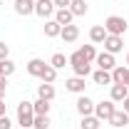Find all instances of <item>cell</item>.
Returning a JSON list of instances; mask_svg holds the SVG:
<instances>
[{"label": "cell", "mask_w": 129, "mask_h": 129, "mask_svg": "<svg viewBox=\"0 0 129 129\" xmlns=\"http://www.w3.org/2000/svg\"><path fill=\"white\" fill-rule=\"evenodd\" d=\"M32 122H35V109H32V102L22 99L17 104V124L20 129H32Z\"/></svg>", "instance_id": "obj_1"}, {"label": "cell", "mask_w": 129, "mask_h": 129, "mask_svg": "<svg viewBox=\"0 0 129 129\" xmlns=\"http://www.w3.org/2000/svg\"><path fill=\"white\" fill-rule=\"evenodd\" d=\"M70 64H72V70H75V77H84V80H87V75L92 72V62H87L80 52L70 55Z\"/></svg>", "instance_id": "obj_2"}, {"label": "cell", "mask_w": 129, "mask_h": 129, "mask_svg": "<svg viewBox=\"0 0 129 129\" xmlns=\"http://www.w3.org/2000/svg\"><path fill=\"white\" fill-rule=\"evenodd\" d=\"M127 27H129L127 20L119 17V15H109L107 20H104V30H107V35H119V37H122V35L127 32Z\"/></svg>", "instance_id": "obj_3"}, {"label": "cell", "mask_w": 129, "mask_h": 129, "mask_svg": "<svg viewBox=\"0 0 129 129\" xmlns=\"http://www.w3.org/2000/svg\"><path fill=\"white\" fill-rule=\"evenodd\" d=\"M117 112V107H114L112 99H104V102H97L94 104V117L99 122H109V117Z\"/></svg>", "instance_id": "obj_4"}, {"label": "cell", "mask_w": 129, "mask_h": 129, "mask_svg": "<svg viewBox=\"0 0 129 129\" xmlns=\"http://www.w3.org/2000/svg\"><path fill=\"white\" fill-rule=\"evenodd\" d=\"M55 3L52 0H35V15H40L42 20H50V17H55Z\"/></svg>", "instance_id": "obj_5"}, {"label": "cell", "mask_w": 129, "mask_h": 129, "mask_svg": "<svg viewBox=\"0 0 129 129\" xmlns=\"http://www.w3.org/2000/svg\"><path fill=\"white\" fill-rule=\"evenodd\" d=\"M102 45H104V52L117 55V52H122V50H124V40H122L119 35H107V40H104Z\"/></svg>", "instance_id": "obj_6"}, {"label": "cell", "mask_w": 129, "mask_h": 129, "mask_svg": "<svg viewBox=\"0 0 129 129\" xmlns=\"http://www.w3.org/2000/svg\"><path fill=\"white\" fill-rule=\"evenodd\" d=\"M94 64L99 67V70H107V72H112L114 67H117L112 52H99V55H97V60H94Z\"/></svg>", "instance_id": "obj_7"}, {"label": "cell", "mask_w": 129, "mask_h": 129, "mask_svg": "<svg viewBox=\"0 0 129 129\" xmlns=\"http://www.w3.org/2000/svg\"><path fill=\"white\" fill-rule=\"evenodd\" d=\"M75 107H77V112H80L82 117H89V114H94V102H92L87 94H80V99L75 102Z\"/></svg>", "instance_id": "obj_8"}, {"label": "cell", "mask_w": 129, "mask_h": 129, "mask_svg": "<svg viewBox=\"0 0 129 129\" xmlns=\"http://www.w3.org/2000/svg\"><path fill=\"white\" fill-rule=\"evenodd\" d=\"M129 97V87L127 84H112V89H109V99L112 102H124Z\"/></svg>", "instance_id": "obj_9"}, {"label": "cell", "mask_w": 129, "mask_h": 129, "mask_svg": "<svg viewBox=\"0 0 129 129\" xmlns=\"http://www.w3.org/2000/svg\"><path fill=\"white\" fill-rule=\"evenodd\" d=\"M45 67H47V62H45V60H40V57H32L30 62H27V75H32V77H40V75L45 72Z\"/></svg>", "instance_id": "obj_10"}, {"label": "cell", "mask_w": 129, "mask_h": 129, "mask_svg": "<svg viewBox=\"0 0 129 129\" xmlns=\"http://www.w3.org/2000/svg\"><path fill=\"white\" fill-rule=\"evenodd\" d=\"M15 13L17 15H32L35 13V0H15Z\"/></svg>", "instance_id": "obj_11"}, {"label": "cell", "mask_w": 129, "mask_h": 129, "mask_svg": "<svg viewBox=\"0 0 129 129\" xmlns=\"http://www.w3.org/2000/svg\"><path fill=\"white\" fill-rule=\"evenodd\" d=\"M64 87L70 92H75V94H84V77H70L64 82Z\"/></svg>", "instance_id": "obj_12"}, {"label": "cell", "mask_w": 129, "mask_h": 129, "mask_svg": "<svg viewBox=\"0 0 129 129\" xmlns=\"http://www.w3.org/2000/svg\"><path fill=\"white\" fill-rule=\"evenodd\" d=\"M109 124H112V127H127L129 124V114L124 112V109H117V112L112 114V117H109Z\"/></svg>", "instance_id": "obj_13"}, {"label": "cell", "mask_w": 129, "mask_h": 129, "mask_svg": "<svg viewBox=\"0 0 129 129\" xmlns=\"http://www.w3.org/2000/svg\"><path fill=\"white\" fill-rule=\"evenodd\" d=\"M55 20L64 27V25H72L75 15H72V10H70V8H60V10H55Z\"/></svg>", "instance_id": "obj_14"}, {"label": "cell", "mask_w": 129, "mask_h": 129, "mask_svg": "<svg viewBox=\"0 0 129 129\" xmlns=\"http://www.w3.org/2000/svg\"><path fill=\"white\" fill-rule=\"evenodd\" d=\"M60 37H62L64 42H75V40L80 37V27H77V25H64L62 32H60Z\"/></svg>", "instance_id": "obj_15"}, {"label": "cell", "mask_w": 129, "mask_h": 129, "mask_svg": "<svg viewBox=\"0 0 129 129\" xmlns=\"http://www.w3.org/2000/svg\"><path fill=\"white\" fill-rule=\"evenodd\" d=\"M60 32H62V25H60L55 17L45 20V35H47V37H60Z\"/></svg>", "instance_id": "obj_16"}, {"label": "cell", "mask_w": 129, "mask_h": 129, "mask_svg": "<svg viewBox=\"0 0 129 129\" xmlns=\"http://www.w3.org/2000/svg\"><path fill=\"white\" fill-rule=\"evenodd\" d=\"M89 40H92L94 45H102V42L107 40V30H104V25H94V27L89 30Z\"/></svg>", "instance_id": "obj_17"}, {"label": "cell", "mask_w": 129, "mask_h": 129, "mask_svg": "<svg viewBox=\"0 0 129 129\" xmlns=\"http://www.w3.org/2000/svg\"><path fill=\"white\" fill-rule=\"evenodd\" d=\"M37 97H40V99H47V102H52V99H55V84L42 82V84L37 87Z\"/></svg>", "instance_id": "obj_18"}, {"label": "cell", "mask_w": 129, "mask_h": 129, "mask_svg": "<svg viewBox=\"0 0 129 129\" xmlns=\"http://www.w3.org/2000/svg\"><path fill=\"white\" fill-rule=\"evenodd\" d=\"M70 10H72V15H75V17H80V15H87L89 8H87L84 0H72V3H70Z\"/></svg>", "instance_id": "obj_19"}, {"label": "cell", "mask_w": 129, "mask_h": 129, "mask_svg": "<svg viewBox=\"0 0 129 129\" xmlns=\"http://www.w3.org/2000/svg\"><path fill=\"white\" fill-rule=\"evenodd\" d=\"M92 80H94V84H112V72H107V70H97L94 75H92Z\"/></svg>", "instance_id": "obj_20"}, {"label": "cell", "mask_w": 129, "mask_h": 129, "mask_svg": "<svg viewBox=\"0 0 129 129\" xmlns=\"http://www.w3.org/2000/svg\"><path fill=\"white\" fill-rule=\"evenodd\" d=\"M50 64H52L55 70H62L64 64H70V57H64L62 52H55V55L50 57Z\"/></svg>", "instance_id": "obj_21"}, {"label": "cell", "mask_w": 129, "mask_h": 129, "mask_svg": "<svg viewBox=\"0 0 129 129\" xmlns=\"http://www.w3.org/2000/svg\"><path fill=\"white\" fill-rule=\"evenodd\" d=\"M15 72V62L8 57V60H0V77H10Z\"/></svg>", "instance_id": "obj_22"}, {"label": "cell", "mask_w": 129, "mask_h": 129, "mask_svg": "<svg viewBox=\"0 0 129 129\" xmlns=\"http://www.w3.org/2000/svg\"><path fill=\"white\" fill-rule=\"evenodd\" d=\"M50 107H52V104H50L47 99H40V97H37V102H32L35 114H50Z\"/></svg>", "instance_id": "obj_23"}, {"label": "cell", "mask_w": 129, "mask_h": 129, "mask_svg": "<svg viewBox=\"0 0 129 129\" xmlns=\"http://www.w3.org/2000/svg\"><path fill=\"white\" fill-rule=\"evenodd\" d=\"M77 52H80L87 62H94V60H97V50H94V45H84V47H80Z\"/></svg>", "instance_id": "obj_24"}, {"label": "cell", "mask_w": 129, "mask_h": 129, "mask_svg": "<svg viewBox=\"0 0 129 129\" xmlns=\"http://www.w3.org/2000/svg\"><path fill=\"white\" fill-rule=\"evenodd\" d=\"M99 119H97L94 114H89V117H82V122H80V127L82 129H99Z\"/></svg>", "instance_id": "obj_25"}, {"label": "cell", "mask_w": 129, "mask_h": 129, "mask_svg": "<svg viewBox=\"0 0 129 129\" xmlns=\"http://www.w3.org/2000/svg\"><path fill=\"white\" fill-rule=\"evenodd\" d=\"M40 80H42V82H47V84H52V82L57 80V70H55V67H52V64L47 62V67H45V72L40 75Z\"/></svg>", "instance_id": "obj_26"}, {"label": "cell", "mask_w": 129, "mask_h": 129, "mask_svg": "<svg viewBox=\"0 0 129 129\" xmlns=\"http://www.w3.org/2000/svg\"><path fill=\"white\" fill-rule=\"evenodd\" d=\"M127 77V67H114L112 70V84H124Z\"/></svg>", "instance_id": "obj_27"}, {"label": "cell", "mask_w": 129, "mask_h": 129, "mask_svg": "<svg viewBox=\"0 0 129 129\" xmlns=\"http://www.w3.org/2000/svg\"><path fill=\"white\" fill-rule=\"evenodd\" d=\"M32 129H50V117L47 114H35Z\"/></svg>", "instance_id": "obj_28"}, {"label": "cell", "mask_w": 129, "mask_h": 129, "mask_svg": "<svg viewBox=\"0 0 129 129\" xmlns=\"http://www.w3.org/2000/svg\"><path fill=\"white\" fill-rule=\"evenodd\" d=\"M5 92H8V77H0V99H5Z\"/></svg>", "instance_id": "obj_29"}, {"label": "cell", "mask_w": 129, "mask_h": 129, "mask_svg": "<svg viewBox=\"0 0 129 129\" xmlns=\"http://www.w3.org/2000/svg\"><path fill=\"white\" fill-rule=\"evenodd\" d=\"M8 55H10V47L5 42H0V60H8Z\"/></svg>", "instance_id": "obj_30"}, {"label": "cell", "mask_w": 129, "mask_h": 129, "mask_svg": "<svg viewBox=\"0 0 129 129\" xmlns=\"http://www.w3.org/2000/svg\"><path fill=\"white\" fill-rule=\"evenodd\" d=\"M0 129H13V122L8 119V114H5V117H0Z\"/></svg>", "instance_id": "obj_31"}, {"label": "cell", "mask_w": 129, "mask_h": 129, "mask_svg": "<svg viewBox=\"0 0 129 129\" xmlns=\"http://www.w3.org/2000/svg\"><path fill=\"white\" fill-rule=\"evenodd\" d=\"M52 3H55V8L60 10V8H70V3H72V0H52Z\"/></svg>", "instance_id": "obj_32"}, {"label": "cell", "mask_w": 129, "mask_h": 129, "mask_svg": "<svg viewBox=\"0 0 129 129\" xmlns=\"http://www.w3.org/2000/svg\"><path fill=\"white\" fill-rule=\"evenodd\" d=\"M8 114V104H5V99H0V117H5Z\"/></svg>", "instance_id": "obj_33"}, {"label": "cell", "mask_w": 129, "mask_h": 129, "mask_svg": "<svg viewBox=\"0 0 129 129\" xmlns=\"http://www.w3.org/2000/svg\"><path fill=\"white\" fill-rule=\"evenodd\" d=\"M122 104H124V112L129 114V97H127V99H124V102H122Z\"/></svg>", "instance_id": "obj_34"}, {"label": "cell", "mask_w": 129, "mask_h": 129, "mask_svg": "<svg viewBox=\"0 0 129 129\" xmlns=\"http://www.w3.org/2000/svg\"><path fill=\"white\" fill-rule=\"evenodd\" d=\"M124 84L129 87V67H127V77H124Z\"/></svg>", "instance_id": "obj_35"}, {"label": "cell", "mask_w": 129, "mask_h": 129, "mask_svg": "<svg viewBox=\"0 0 129 129\" xmlns=\"http://www.w3.org/2000/svg\"><path fill=\"white\" fill-rule=\"evenodd\" d=\"M127 67H129V52H127Z\"/></svg>", "instance_id": "obj_36"}]
</instances>
